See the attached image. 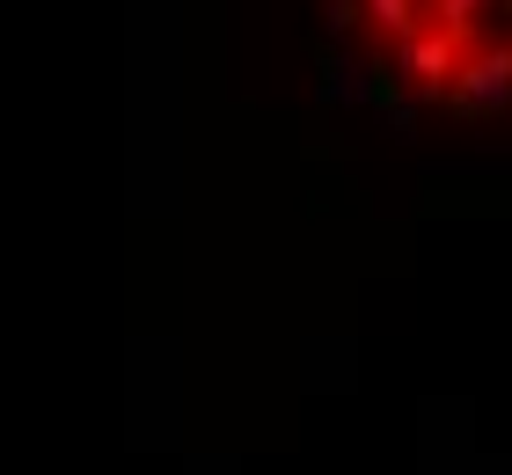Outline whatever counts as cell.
I'll return each instance as SVG.
<instances>
[{"mask_svg": "<svg viewBox=\"0 0 512 475\" xmlns=\"http://www.w3.org/2000/svg\"><path fill=\"white\" fill-rule=\"evenodd\" d=\"M359 30L395 52L403 37H417V30H425V8H417V0H359Z\"/></svg>", "mask_w": 512, "mask_h": 475, "instance_id": "cell-2", "label": "cell"}, {"mask_svg": "<svg viewBox=\"0 0 512 475\" xmlns=\"http://www.w3.org/2000/svg\"><path fill=\"white\" fill-rule=\"evenodd\" d=\"M447 103H454L461 117H498V110H512V44H505V37H483L476 52L454 66Z\"/></svg>", "mask_w": 512, "mask_h": 475, "instance_id": "cell-1", "label": "cell"}]
</instances>
